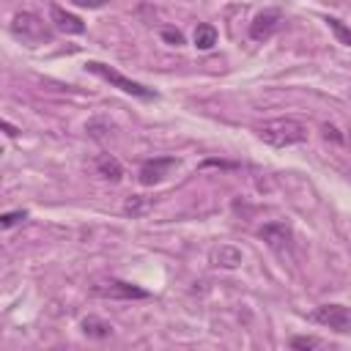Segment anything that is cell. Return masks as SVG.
<instances>
[{
  "label": "cell",
  "instance_id": "1",
  "mask_svg": "<svg viewBox=\"0 0 351 351\" xmlns=\"http://www.w3.org/2000/svg\"><path fill=\"white\" fill-rule=\"evenodd\" d=\"M255 132L271 148H288V145H296V143L307 140V126L296 118H274V121L261 123Z\"/></svg>",
  "mask_w": 351,
  "mask_h": 351
},
{
  "label": "cell",
  "instance_id": "2",
  "mask_svg": "<svg viewBox=\"0 0 351 351\" xmlns=\"http://www.w3.org/2000/svg\"><path fill=\"white\" fill-rule=\"evenodd\" d=\"M85 71L101 77L104 82H110L112 88H118V90H123V93H129V96H134V99H143V101L156 99V90H154V88H145L143 82H134V80L123 77L121 71H115L112 66H107V63H101V60H88V63H85Z\"/></svg>",
  "mask_w": 351,
  "mask_h": 351
},
{
  "label": "cell",
  "instance_id": "3",
  "mask_svg": "<svg viewBox=\"0 0 351 351\" xmlns=\"http://www.w3.org/2000/svg\"><path fill=\"white\" fill-rule=\"evenodd\" d=\"M8 30H11L14 38H19V41H25V44H30V47H33V44H44V41L52 38V30L47 27V22H44L38 14H33V11L16 14V16L11 19Z\"/></svg>",
  "mask_w": 351,
  "mask_h": 351
},
{
  "label": "cell",
  "instance_id": "4",
  "mask_svg": "<svg viewBox=\"0 0 351 351\" xmlns=\"http://www.w3.org/2000/svg\"><path fill=\"white\" fill-rule=\"evenodd\" d=\"M90 293L93 296H101V299H148L151 293L134 282H126V280H118V277H104V280H96L90 285Z\"/></svg>",
  "mask_w": 351,
  "mask_h": 351
},
{
  "label": "cell",
  "instance_id": "5",
  "mask_svg": "<svg viewBox=\"0 0 351 351\" xmlns=\"http://www.w3.org/2000/svg\"><path fill=\"white\" fill-rule=\"evenodd\" d=\"M310 321H315L326 329H335L340 335H351V307H346V304H318L310 313Z\"/></svg>",
  "mask_w": 351,
  "mask_h": 351
},
{
  "label": "cell",
  "instance_id": "6",
  "mask_svg": "<svg viewBox=\"0 0 351 351\" xmlns=\"http://www.w3.org/2000/svg\"><path fill=\"white\" fill-rule=\"evenodd\" d=\"M258 236H261L274 252H280V255H285V252L291 250V244H293V230H291L285 222H266V225L258 230Z\"/></svg>",
  "mask_w": 351,
  "mask_h": 351
},
{
  "label": "cell",
  "instance_id": "7",
  "mask_svg": "<svg viewBox=\"0 0 351 351\" xmlns=\"http://www.w3.org/2000/svg\"><path fill=\"white\" fill-rule=\"evenodd\" d=\"M176 165H178L176 156H154V159H145L143 167H140V176H137V178H140L143 186H154V184H159Z\"/></svg>",
  "mask_w": 351,
  "mask_h": 351
},
{
  "label": "cell",
  "instance_id": "8",
  "mask_svg": "<svg viewBox=\"0 0 351 351\" xmlns=\"http://www.w3.org/2000/svg\"><path fill=\"white\" fill-rule=\"evenodd\" d=\"M280 22H282V14L277 8H266V11L255 14V19L250 22V38H255V41L271 38L274 30L280 27Z\"/></svg>",
  "mask_w": 351,
  "mask_h": 351
},
{
  "label": "cell",
  "instance_id": "9",
  "mask_svg": "<svg viewBox=\"0 0 351 351\" xmlns=\"http://www.w3.org/2000/svg\"><path fill=\"white\" fill-rule=\"evenodd\" d=\"M208 261H211L214 266H219V269H239L241 261H244V255H241V250L233 247V244H217V247H211Z\"/></svg>",
  "mask_w": 351,
  "mask_h": 351
},
{
  "label": "cell",
  "instance_id": "10",
  "mask_svg": "<svg viewBox=\"0 0 351 351\" xmlns=\"http://www.w3.org/2000/svg\"><path fill=\"white\" fill-rule=\"evenodd\" d=\"M49 19H52V25H55L60 33H71V36L85 33V22H82L77 14L63 11L60 5H52V8H49Z\"/></svg>",
  "mask_w": 351,
  "mask_h": 351
},
{
  "label": "cell",
  "instance_id": "11",
  "mask_svg": "<svg viewBox=\"0 0 351 351\" xmlns=\"http://www.w3.org/2000/svg\"><path fill=\"white\" fill-rule=\"evenodd\" d=\"M96 173H99L104 181H112V184H118V181L123 178L121 162H118L115 156H110V154H99V156H96Z\"/></svg>",
  "mask_w": 351,
  "mask_h": 351
},
{
  "label": "cell",
  "instance_id": "12",
  "mask_svg": "<svg viewBox=\"0 0 351 351\" xmlns=\"http://www.w3.org/2000/svg\"><path fill=\"white\" fill-rule=\"evenodd\" d=\"M80 329H82L88 337H93V340H104V337H110V335H112V326H110L107 321L96 318V315H88V318H82Z\"/></svg>",
  "mask_w": 351,
  "mask_h": 351
},
{
  "label": "cell",
  "instance_id": "13",
  "mask_svg": "<svg viewBox=\"0 0 351 351\" xmlns=\"http://www.w3.org/2000/svg\"><path fill=\"white\" fill-rule=\"evenodd\" d=\"M214 44H217V27L208 25V22H200L195 27V47L203 49V52H208Z\"/></svg>",
  "mask_w": 351,
  "mask_h": 351
},
{
  "label": "cell",
  "instance_id": "14",
  "mask_svg": "<svg viewBox=\"0 0 351 351\" xmlns=\"http://www.w3.org/2000/svg\"><path fill=\"white\" fill-rule=\"evenodd\" d=\"M324 22H326V27H329V30L335 33V38H337L340 44L351 47V27H348V25H343V22H340L337 16H326Z\"/></svg>",
  "mask_w": 351,
  "mask_h": 351
},
{
  "label": "cell",
  "instance_id": "15",
  "mask_svg": "<svg viewBox=\"0 0 351 351\" xmlns=\"http://www.w3.org/2000/svg\"><path fill=\"white\" fill-rule=\"evenodd\" d=\"M22 219H27V211H25V208H16V211H5V214L0 217V225L8 230V228H14V225L22 222Z\"/></svg>",
  "mask_w": 351,
  "mask_h": 351
},
{
  "label": "cell",
  "instance_id": "16",
  "mask_svg": "<svg viewBox=\"0 0 351 351\" xmlns=\"http://www.w3.org/2000/svg\"><path fill=\"white\" fill-rule=\"evenodd\" d=\"M143 208H145V200L140 195H129L126 203H123V211L126 214H143Z\"/></svg>",
  "mask_w": 351,
  "mask_h": 351
},
{
  "label": "cell",
  "instance_id": "17",
  "mask_svg": "<svg viewBox=\"0 0 351 351\" xmlns=\"http://www.w3.org/2000/svg\"><path fill=\"white\" fill-rule=\"evenodd\" d=\"M162 38H165L167 44H173V47H181V44H184V33L176 30V27H162Z\"/></svg>",
  "mask_w": 351,
  "mask_h": 351
},
{
  "label": "cell",
  "instance_id": "18",
  "mask_svg": "<svg viewBox=\"0 0 351 351\" xmlns=\"http://www.w3.org/2000/svg\"><path fill=\"white\" fill-rule=\"evenodd\" d=\"M318 346H321V340L318 337H307V335H299V337L291 340V348H318Z\"/></svg>",
  "mask_w": 351,
  "mask_h": 351
},
{
  "label": "cell",
  "instance_id": "19",
  "mask_svg": "<svg viewBox=\"0 0 351 351\" xmlns=\"http://www.w3.org/2000/svg\"><path fill=\"white\" fill-rule=\"evenodd\" d=\"M77 5H82V8H101L107 0H74Z\"/></svg>",
  "mask_w": 351,
  "mask_h": 351
},
{
  "label": "cell",
  "instance_id": "20",
  "mask_svg": "<svg viewBox=\"0 0 351 351\" xmlns=\"http://www.w3.org/2000/svg\"><path fill=\"white\" fill-rule=\"evenodd\" d=\"M324 137H326V140H335V143H340V134H337V129H335V126H329V123L324 126Z\"/></svg>",
  "mask_w": 351,
  "mask_h": 351
},
{
  "label": "cell",
  "instance_id": "21",
  "mask_svg": "<svg viewBox=\"0 0 351 351\" xmlns=\"http://www.w3.org/2000/svg\"><path fill=\"white\" fill-rule=\"evenodd\" d=\"M3 129H5V134H8V137H16V129H14L8 121H3Z\"/></svg>",
  "mask_w": 351,
  "mask_h": 351
},
{
  "label": "cell",
  "instance_id": "22",
  "mask_svg": "<svg viewBox=\"0 0 351 351\" xmlns=\"http://www.w3.org/2000/svg\"><path fill=\"white\" fill-rule=\"evenodd\" d=\"M348 145H351V129H348Z\"/></svg>",
  "mask_w": 351,
  "mask_h": 351
}]
</instances>
